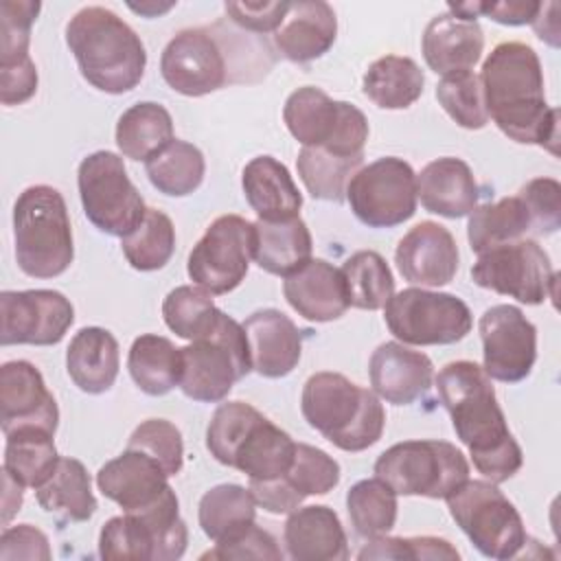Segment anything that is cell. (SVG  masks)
Wrapping results in <instances>:
<instances>
[{
  "label": "cell",
  "instance_id": "1",
  "mask_svg": "<svg viewBox=\"0 0 561 561\" xmlns=\"http://www.w3.org/2000/svg\"><path fill=\"white\" fill-rule=\"evenodd\" d=\"M436 390L473 467L495 484L513 478L522 469L524 456L484 368L469 359L449 362L436 375Z\"/></svg>",
  "mask_w": 561,
  "mask_h": 561
},
{
  "label": "cell",
  "instance_id": "2",
  "mask_svg": "<svg viewBox=\"0 0 561 561\" xmlns=\"http://www.w3.org/2000/svg\"><path fill=\"white\" fill-rule=\"evenodd\" d=\"M480 81L489 118L504 136L557 156L559 112L546 101L541 61L528 44H497L482 64Z\"/></svg>",
  "mask_w": 561,
  "mask_h": 561
},
{
  "label": "cell",
  "instance_id": "3",
  "mask_svg": "<svg viewBox=\"0 0 561 561\" xmlns=\"http://www.w3.org/2000/svg\"><path fill=\"white\" fill-rule=\"evenodd\" d=\"M66 44L81 77L105 94L134 90L147 66L136 31L105 7H83L66 24Z\"/></svg>",
  "mask_w": 561,
  "mask_h": 561
},
{
  "label": "cell",
  "instance_id": "4",
  "mask_svg": "<svg viewBox=\"0 0 561 561\" xmlns=\"http://www.w3.org/2000/svg\"><path fill=\"white\" fill-rule=\"evenodd\" d=\"M206 447L217 462L245 473L248 480L285 476L296 454V440L245 401H228L215 410Z\"/></svg>",
  "mask_w": 561,
  "mask_h": 561
},
{
  "label": "cell",
  "instance_id": "5",
  "mask_svg": "<svg viewBox=\"0 0 561 561\" xmlns=\"http://www.w3.org/2000/svg\"><path fill=\"white\" fill-rule=\"evenodd\" d=\"M300 410L309 427L342 451L373 447L386 427V410L379 397L331 370L316 373L305 381Z\"/></svg>",
  "mask_w": 561,
  "mask_h": 561
},
{
  "label": "cell",
  "instance_id": "6",
  "mask_svg": "<svg viewBox=\"0 0 561 561\" xmlns=\"http://www.w3.org/2000/svg\"><path fill=\"white\" fill-rule=\"evenodd\" d=\"M13 245L18 267L33 278L64 274L72 259V228L64 195L35 184L24 188L13 204Z\"/></svg>",
  "mask_w": 561,
  "mask_h": 561
},
{
  "label": "cell",
  "instance_id": "7",
  "mask_svg": "<svg viewBox=\"0 0 561 561\" xmlns=\"http://www.w3.org/2000/svg\"><path fill=\"white\" fill-rule=\"evenodd\" d=\"M239 39L224 31L221 22L213 26L184 28L169 39L160 57V72L167 85L184 96H204L217 92L226 83H234V75L245 70V53Z\"/></svg>",
  "mask_w": 561,
  "mask_h": 561
},
{
  "label": "cell",
  "instance_id": "8",
  "mask_svg": "<svg viewBox=\"0 0 561 561\" xmlns=\"http://www.w3.org/2000/svg\"><path fill=\"white\" fill-rule=\"evenodd\" d=\"M252 370L243 324L219 311L208 333L182 346L180 390L199 403H219Z\"/></svg>",
  "mask_w": 561,
  "mask_h": 561
},
{
  "label": "cell",
  "instance_id": "9",
  "mask_svg": "<svg viewBox=\"0 0 561 561\" xmlns=\"http://www.w3.org/2000/svg\"><path fill=\"white\" fill-rule=\"evenodd\" d=\"M375 478L383 480L397 495L447 500L469 480V462L447 440H403L377 458Z\"/></svg>",
  "mask_w": 561,
  "mask_h": 561
},
{
  "label": "cell",
  "instance_id": "10",
  "mask_svg": "<svg viewBox=\"0 0 561 561\" xmlns=\"http://www.w3.org/2000/svg\"><path fill=\"white\" fill-rule=\"evenodd\" d=\"M447 508L456 526L476 550L489 559L519 557L526 546V528L513 502L491 480H467L449 497Z\"/></svg>",
  "mask_w": 561,
  "mask_h": 561
},
{
  "label": "cell",
  "instance_id": "11",
  "mask_svg": "<svg viewBox=\"0 0 561 561\" xmlns=\"http://www.w3.org/2000/svg\"><path fill=\"white\" fill-rule=\"evenodd\" d=\"M283 121L302 147H322L344 158L364 156L368 140L364 112L353 103L333 101L316 85H302L287 96Z\"/></svg>",
  "mask_w": 561,
  "mask_h": 561
},
{
  "label": "cell",
  "instance_id": "12",
  "mask_svg": "<svg viewBox=\"0 0 561 561\" xmlns=\"http://www.w3.org/2000/svg\"><path fill=\"white\" fill-rule=\"evenodd\" d=\"M77 186L88 221L105 234L123 239L147 213L145 199L129 180L123 158L112 151L85 156L77 171Z\"/></svg>",
  "mask_w": 561,
  "mask_h": 561
},
{
  "label": "cell",
  "instance_id": "13",
  "mask_svg": "<svg viewBox=\"0 0 561 561\" xmlns=\"http://www.w3.org/2000/svg\"><path fill=\"white\" fill-rule=\"evenodd\" d=\"M383 320L401 344L445 346L456 344L473 327L467 302L454 294L408 287L383 307Z\"/></svg>",
  "mask_w": 561,
  "mask_h": 561
},
{
  "label": "cell",
  "instance_id": "14",
  "mask_svg": "<svg viewBox=\"0 0 561 561\" xmlns=\"http://www.w3.org/2000/svg\"><path fill=\"white\" fill-rule=\"evenodd\" d=\"M471 278L478 287L524 305H541L552 298L557 283L550 256L535 239H517L480 252Z\"/></svg>",
  "mask_w": 561,
  "mask_h": 561
},
{
  "label": "cell",
  "instance_id": "15",
  "mask_svg": "<svg viewBox=\"0 0 561 561\" xmlns=\"http://www.w3.org/2000/svg\"><path fill=\"white\" fill-rule=\"evenodd\" d=\"M416 173L397 156L362 167L346 186L353 215L368 228H394L416 213Z\"/></svg>",
  "mask_w": 561,
  "mask_h": 561
},
{
  "label": "cell",
  "instance_id": "16",
  "mask_svg": "<svg viewBox=\"0 0 561 561\" xmlns=\"http://www.w3.org/2000/svg\"><path fill=\"white\" fill-rule=\"evenodd\" d=\"M254 252V224L239 215L217 217L193 245L186 263L188 278L210 296L237 289Z\"/></svg>",
  "mask_w": 561,
  "mask_h": 561
},
{
  "label": "cell",
  "instance_id": "17",
  "mask_svg": "<svg viewBox=\"0 0 561 561\" xmlns=\"http://www.w3.org/2000/svg\"><path fill=\"white\" fill-rule=\"evenodd\" d=\"M484 373L504 383L524 381L537 359V329L515 305H493L478 322Z\"/></svg>",
  "mask_w": 561,
  "mask_h": 561
},
{
  "label": "cell",
  "instance_id": "18",
  "mask_svg": "<svg viewBox=\"0 0 561 561\" xmlns=\"http://www.w3.org/2000/svg\"><path fill=\"white\" fill-rule=\"evenodd\" d=\"M75 322L72 302L55 289L0 294V344H59Z\"/></svg>",
  "mask_w": 561,
  "mask_h": 561
},
{
  "label": "cell",
  "instance_id": "19",
  "mask_svg": "<svg viewBox=\"0 0 561 561\" xmlns=\"http://www.w3.org/2000/svg\"><path fill=\"white\" fill-rule=\"evenodd\" d=\"M0 410L4 434L20 427H42L55 434L59 425L57 401L46 388L42 373L26 359L2 364Z\"/></svg>",
  "mask_w": 561,
  "mask_h": 561
},
{
  "label": "cell",
  "instance_id": "20",
  "mask_svg": "<svg viewBox=\"0 0 561 561\" xmlns=\"http://www.w3.org/2000/svg\"><path fill=\"white\" fill-rule=\"evenodd\" d=\"M458 259L460 254L454 234L436 221H421L410 228L394 250L399 274L408 283L421 287L451 283L458 272Z\"/></svg>",
  "mask_w": 561,
  "mask_h": 561
},
{
  "label": "cell",
  "instance_id": "21",
  "mask_svg": "<svg viewBox=\"0 0 561 561\" xmlns=\"http://www.w3.org/2000/svg\"><path fill=\"white\" fill-rule=\"evenodd\" d=\"M96 486L123 513L142 511L173 491L167 471L151 456L129 447L99 469Z\"/></svg>",
  "mask_w": 561,
  "mask_h": 561
},
{
  "label": "cell",
  "instance_id": "22",
  "mask_svg": "<svg viewBox=\"0 0 561 561\" xmlns=\"http://www.w3.org/2000/svg\"><path fill=\"white\" fill-rule=\"evenodd\" d=\"M368 375L377 397L392 405H410L432 388L434 364L401 342H383L370 355Z\"/></svg>",
  "mask_w": 561,
  "mask_h": 561
},
{
  "label": "cell",
  "instance_id": "23",
  "mask_svg": "<svg viewBox=\"0 0 561 561\" xmlns=\"http://www.w3.org/2000/svg\"><path fill=\"white\" fill-rule=\"evenodd\" d=\"M252 370L267 379L287 377L300 362L302 333L278 309H259L243 322Z\"/></svg>",
  "mask_w": 561,
  "mask_h": 561
},
{
  "label": "cell",
  "instance_id": "24",
  "mask_svg": "<svg viewBox=\"0 0 561 561\" xmlns=\"http://www.w3.org/2000/svg\"><path fill=\"white\" fill-rule=\"evenodd\" d=\"M285 300L309 322H331L351 307L342 270L324 259H309L300 270L285 276Z\"/></svg>",
  "mask_w": 561,
  "mask_h": 561
},
{
  "label": "cell",
  "instance_id": "25",
  "mask_svg": "<svg viewBox=\"0 0 561 561\" xmlns=\"http://www.w3.org/2000/svg\"><path fill=\"white\" fill-rule=\"evenodd\" d=\"M335 35L337 18L333 7L322 0H300L287 4L283 22L274 31V46L285 59L307 64L329 53Z\"/></svg>",
  "mask_w": 561,
  "mask_h": 561
},
{
  "label": "cell",
  "instance_id": "26",
  "mask_svg": "<svg viewBox=\"0 0 561 561\" xmlns=\"http://www.w3.org/2000/svg\"><path fill=\"white\" fill-rule=\"evenodd\" d=\"M421 50L430 70L440 77L471 70L484 50V33L478 20L440 13L423 31Z\"/></svg>",
  "mask_w": 561,
  "mask_h": 561
},
{
  "label": "cell",
  "instance_id": "27",
  "mask_svg": "<svg viewBox=\"0 0 561 561\" xmlns=\"http://www.w3.org/2000/svg\"><path fill=\"white\" fill-rule=\"evenodd\" d=\"M416 197L427 213L460 219L473 213L480 188L471 167L460 158H436L416 175Z\"/></svg>",
  "mask_w": 561,
  "mask_h": 561
},
{
  "label": "cell",
  "instance_id": "28",
  "mask_svg": "<svg viewBox=\"0 0 561 561\" xmlns=\"http://www.w3.org/2000/svg\"><path fill=\"white\" fill-rule=\"evenodd\" d=\"M287 554L294 561H344L348 539L337 513L324 504L298 506L283 530Z\"/></svg>",
  "mask_w": 561,
  "mask_h": 561
},
{
  "label": "cell",
  "instance_id": "29",
  "mask_svg": "<svg viewBox=\"0 0 561 561\" xmlns=\"http://www.w3.org/2000/svg\"><path fill=\"white\" fill-rule=\"evenodd\" d=\"M118 342L107 329L83 327L75 333L66 351V370L81 392H107L118 377Z\"/></svg>",
  "mask_w": 561,
  "mask_h": 561
},
{
  "label": "cell",
  "instance_id": "30",
  "mask_svg": "<svg viewBox=\"0 0 561 561\" xmlns=\"http://www.w3.org/2000/svg\"><path fill=\"white\" fill-rule=\"evenodd\" d=\"M243 195L259 219L298 217L302 195L289 169L272 156L252 158L241 173Z\"/></svg>",
  "mask_w": 561,
  "mask_h": 561
},
{
  "label": "cell",
  "instance_id": "31",
  "mask_svg": "<svg viewBox=\"0 0 561 561\" xmlns=\"http://www.w3.org/2000/svg\"><path fill=\"white\" fill-rule=\"evenodd\" d=\"M313 250L307 224L298 217L256 219L252 259L261 270L274 276H289L300 270Z\"/></svg>",
  "mask_w": 561,
  "mask_h": 561
},
{
  "label": "cell",
  "instance_id": "32",
  "mask_svg": "<svg viewBox=\"0 0 561 561\" xmlns=\"http://www.w3.org/2000/svg\"><path fill=\"white\" fill-rule=\"evenodd\" d=\"M35 497L59 526L68 522H88L96 511L90 473L81 460L70 456H59L50 478L35 489Z\"/></svg>",
  "mask_w": 561,
  "mask_h": 561
},
{
  "label": "cell",
  "instance_id": "33",
  "mask_svg": "<svg viewBox=\"0 0 561 561\" xmlns=\"http://www.w3.org/2000/svg\"><path fill=\"white\" fill-rule=\"evenodd\" d=\"M127 368L134 383L149 397H162L180 386L182 348L169 337L145 333L131 342Z\"/></svg>",
  "mask_w": 561,
  "mask_h": 561
},
{
  "label": "cell",
  "instance_id": "34",
  "mask_svg": "<svg viewBox=\"0 0 561 561\" xmlns=\"http://www.w3.org/2000/svg\"><path fill=\"white\" fill-rule=\"evenodd\" d=\"M425 77L410 57L386 55L373 61L364 75V94L381 110H405L423 94Z\"/></svg>",
  "mask_w": 561,
  "mask_h": 561
},
{
  "label": "cell",
  "instance_id": "35",
  "mask_svg": "<svg viewBox=\"0 0 561 561\" xmlns=\"http://www.w3.org/2000/svg\"><path fill=\"white\" fill-rule=\"evenodd\" d=\"M101 559L175 561L167 539L142 517L123 513L107 519L99 535Z\"/></svg>",
  "mask_w": 561,
  "mask_h": 561
},
{
  "label": "cell",
  "instance_id": "36",
  "mask_svg": "<svg viewBox=\"0 0 561 561\" xmlns=\"http://www.w3.org/2000/svg\"><path fill=\"white\" fill-rule=\"evenodd\" d=\"M53 432L42 427H20L4 434V462L7 471L22 486H42L59 462Z\"/></svg>",
  "mask_w": 561,
  "mask_h": 561
},
{
  "label": "cell",
  "instance_id": "37",
  "mask_svg": "<svg viewBox=\"0 0 561 561\" xmlns=\"http://www.w3.org/2000/svg\"><path fill=\"white\" fill-rule=\"evenodd\" d=\"M173 140V118L164 105L142 101L127 107L116 123L118 151L129 160H149Z\"/></svg>",
  "mask_w": 561,
  "mask_h": 561
},
{
  "label": "cell",
  "instance_id": "38",
  "mask_svg": "<svg viewBox=\"0 0 561 561\" xmlns=\"http://www.w3.org/2000/svg\"><path fill=\"white\" fill-rule=\"evenodd\" d=\"M528 232H533V217L519 195L476 206L469 215L467 239L476 254L524 239Z\"/></svg>",
  "mask_w": 561,
  "mask_h": 561
},
{
  "label": "cell",
  "instance_id": "39",
  "mask_svg": "<svg viewBox=\"0 0 561 561\" xmlns=\"http://www.w3.org/2000/svg\"><path fill=\"white\" fill-rule=\"evenodd\" d=\"M197 519L208 539L224 541L256 519V502L241 484H217L208 489L197 508Z\"/></svg>",
  "mask_w": 561,
  "mask_h": 561
},
{
  "label": "cell",
  "instance_id": "40",
  "mask_svg": "<svg viewBox=\"0 0 561 561\" xmlns=\"http://www.w3.org/2000/svg\"><path fill=\"white\" fill-rule=\"evenodd\" d=\"M145 171L153 188L169 197H184L199 188L206 173V160L195 145L173 138L145 162Z\"/></svg>",
  "mask_w": 561,
  "mask_h": 561
},
{
  "label": "cell",
  "instance_id": "41",
  "mask_svg": "<svg viewBox=\"0 0 561 561\" xmlns=\"http://www.w3.org/2000/svg\"><path fill=\"white\" fill-rule=\"evenodd\" d=\"M364 156L344 158L322 147H302L296 158L298 175L313 199L342 202L346 199V186L351 178L362 169Z\"/></svg>",
  "mask_w": 561,
  "mask_h": 561
},
{
  "label": "cell",
  "instance_id": "42",
  "mask_svg": "<svg viewBox=\"0 0 561 561\" xmlns=\"http://www.w3.org/2000/svg\"><path fill=\"white\" fill-rule=\"evenodd\" d=\"M397 508V493L379 478L359 480L346 493V511L353 530L366 541L392 530Z\"/></svg>",
  "mask_w": 561,
  "mask_h": 561
},
{
  "label": "cell",
  "instance_id": "43",
  "mask_svg": "<svg viewBox=\"0 0 561 561\" xmlns=\"http://www.w3.org/2000/svg\"><path fill=\"white\" fill-rule=\"evenodd\" d=\"M127 263L138 272H156L164 267L175 252V228L169 215L147 208L142 221L121 239Z\"/></svg>",
  "mask_w": 561,
  "mask_h": 561
},
{
  "label": "cell",
  "instance_id": "44",
  "mask_svg": "<svg viewBox=\"0 0 561 561\" xmlns=\"http://www.w3.org/2000/svg\"><path fill=\"white\" fill-rule=\"evenodd\" d=\"M342 276L351 307L377 311L394 294V278L386 259L375 250H359L342 265Z\"/></svg>",
  "mask_w": 561,
  "mask_h": 561
},
{
  "label": "cell",
  "instance_id": "45",
  "mask_svg": "<svg viewBox=\"0 0 561 561\" xmlns=\"http://www.w3.org/2000/svg\"><path fill=\"white\" fill-rule=\"evenodd\" d=\"M219 311L221 309L215 307L210 294L197 285H180L171 289L162 302V318L167 327L188 342L208 333Z\"/></svg>",
  "mask_w": 561,
  "mask_h": 561
},
{
  "label": "cell",
  "instance_id": "46",
  "mask_svg": "<svg viewBox=\"0 0 561 561\" xmlns=\"http://www.w3.org/2000/svg\"><path fill=\"white\" fill-rule=\"evenodd\" d=\"M436 99L449 118L465 129H482L489 123L482 81L473 70L443 77L436 85Z\"/></svg>",
  "mask_w": 561,
  "mask_h": 561
},
{
  "label": "cell",
  "instance_id": "47",
  "mask_svg": "<svg viewBox=\"0 0 561 561\" xmlns=\"http://www.w3.org/2000/svg\"><path fill=\"white\" fill-rule=\"evenodd\" d=\"M42 4L31 0H2V35H0V70H15L33 64L28 55L31 26Z\"/></svg>",
  "mask_w": 561,
  "mask_h": 561
},
{
  "label": "cell",
  "instance_id": "48",
  "mask_svg": "<svg viewBox=\"0 0 561 561\" xmlns=\"http://www.w3.org/2000/svg\"><path fill=\"white\" fill-rule=\"evenodd\" d=\"M302 500L309 495H324L340 482V462L324 449L307 443H296L291 467L280 476Z\"/></svg>",
  "mask_w": 561,
  "mask_h": 561
},
{
  "label": "cell",
  "instance_id": "49",
  "mask_svg": "<svg viewBox=\"0 0 561 561\" xmlns=\"http://www.w3.org/2000/svg\"><path fill=\"white\" fill-rule=\"evenodd\" d=\"M129 449H138L151 456L167 476H178L184 462V440L182 432L167 419L142 421L127 440Z\"/></svg>",
  "mask_w": 561,
  "mask_h": 561
},
{
  "label": "cell",
  "instance_id": "50",
  "mask_svg": "<svg viewBox=\"0 0 561 561\" xmlns=\"http://www.w3.org/2000/svg\"><path fill=\"white\" fill-rule=\"evenodd\" d=\"M357 559L366 561V559H412V561H454L460 559V552L440 537H375L368 539V543L359 550Z\"/></svg>",
  "mask_w": 561,
  "mask_h": 561
},
{
  "label": "cell",
  "instance_id": "51",
  "mask_svg": "<svg viewBox=\"0 0 561 561\" xmlns=\"http://www.w3.org/2000/svg\"><path fill=\"white\" fill-rule=\"evenodd\" d=\"M530 217H533V232L537 234H552L561 226V186L552 178H535L526 182L517 193Z\"/></svg>",
  "mask_w": 561,
  "mask_h": 561
},
{
  "label": "cell",
  "instance_id": "52",
  "mask_svg": "<svg viewBox=\"0 0 561 561\" xmlns=\"http://www.w3.org/2000/svg\"><path fill=\"white\" fill-rule=\"evenodd\" d=\"M202 559H283V550L276 539L261 526L250 524L248 528L234 533L232 537L217 541L213 550L202 554Z\"/></svg>",
  "mask_w": 561,
  "mask_h": 561
},
{
  "label": "cell",
  "instance_id": "53",
  "mask_svg": "<svg viewBox=\"0 0 561 561\" xmlns=\"http://www.w3.org/2000/svg\"><path fill=\"white\" fill-rule=\"evenodd\" d=\"M289 2H226V15L232 24L250 33H274Z\"/></svg>",
  "mask_w": 561,
  "mask_h": 561
},
{
  "label": "cell",
  "instance_id": "54",
  "mask_svg": "<svg viewBox=\"0 0 561 561\" xmlns=\"http://www.w3.org/2000/svg\"><path fill=\"white\" fill-rule=\"evenodd\" d=\"M50 546L48 537L31 526V524H18V526H7L0 537V559L11 561V559H42L48 561Z\"/></svg>",
  "mask_w": 561,
  "mask_h": 561
},
{
  "label": "cell",
  "instance_id": "55",
  "mask_svg": "<svg viewBox=\"0 0 561 561\" xmlns=\"http://www.w3.org/2000/svg\"><path fill=\"white\" fill-rule=\"evenodd\" d=\"M557 11L559 4L557 2H539V11L533 20V28L537 33V37L550 46H559V20H557Z\"/></svg>",
  "mask_w": 561,
  "mask_h": 561
},
{
  "label": "cell",
  "instance_id": "56",
  "mask_svg": "<svg viewBox=\"0 0 561 561\" xmlns=\"http://www.w3.org/2000/svg\"><path fill=\"white\" fill-rule=\"evenodd\" d=\"M2 480H4V497H2V506H4V524H9V519L20 511L22 506V484L18 480H13L7 471H2Z\"/></svg>",
  "mask_w": 561,
  "mask_h": 561
},
{
  "label": "cell",
  "instance_id": "57",
  "mask_svg": "<svg viewBox=\"0 0 561 561\" xmlns=\"http://www.w3.org/2000/svg\"><path fill=\"white\" fill-rule=\"evenodd\" d=\"M129 7H131V11H138V13H142V15L153 18V15H160V13L169 11L173 4H164V7H156V4H140V7H136V4H129Z\"/></svg>",
  "mask_w": 561,
  "mask_h": 561
}]
</instances>
